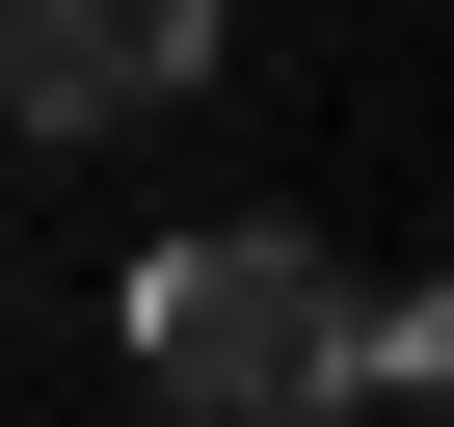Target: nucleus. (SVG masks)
Wrapping results in <instances>:
<instances>
[{"label":"nucleus","instance_id":"nucleus-1","mask_svg":"<svg viewBox=\"0 0 454 427\" xmlns=\"http://www.w3.org/2000/svg\"><path fill=\"white\" fill-rule=\"evenodd\" d=\"M134 400L160 427H321V374H348V268L294 241V214H214V241H160L134 268Z\"/></svg>","mask_w":454,"mask_h":427},{"label":"nucleus","instance_id":"nucleus-2","mask_svg":"<svg viewBox=\"0 0 454 427\" xmlns=\"http://www.w3.org/2000/svg\"><path fill=\"white\" fill-rule=\"evenodd\" d=\"M214 81V0H0V134H160Z\"/></svg>","mask_w":454,"mask_h":427}]
</instances>
